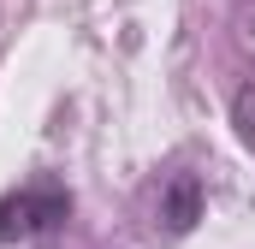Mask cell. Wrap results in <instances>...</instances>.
I'll list each match as a JSON object with an SVG mask.
<instances>
[{
  "instance_id": "2",
  "label": "cell",
  "mask_w": 255,
  "mask_h": 249,
  "mask_svg": "<svg viewBox=\"0 0 255 249\" xmlns=\"http://www.w3.org/2000/svg\"><path fill=\"white\" fill-rule=\"evenodd\" d=\"M196 220H202V184H196V172H172L160 184V220H154V232L184 238Z\"/></svg>"
},
{
  "instance_id": "3",
  "label": "cell",
  "mask_w": 255,
  "mask_h": 249,
  "mask_svg": "<svg viewBox=\"0 0 255 249\" xmlns=\"http://www.w3.org/2000/svg\"><path fill=\"white\" fill-rule=\"evenodd\" d=\"M232 124H238V136L255 148V83H250V89H238V101H232Z\"/></svg>"
},
{
  "instance_id": "1",
  "label": "cell",
  "mask_w": 255,
  "mask_h": 249,
  "mask_svg": "<svg viewBox=\"0 0 255 249\" xmlns=\"http://www.w3.org/2000/svg\"><path fill=\"white\" fill-rule=\"evenodd\" d=\"M65 214H71V196H65V190H18V196L0 202V244L54 232Z\"/></svg>"
}]
</instances>
